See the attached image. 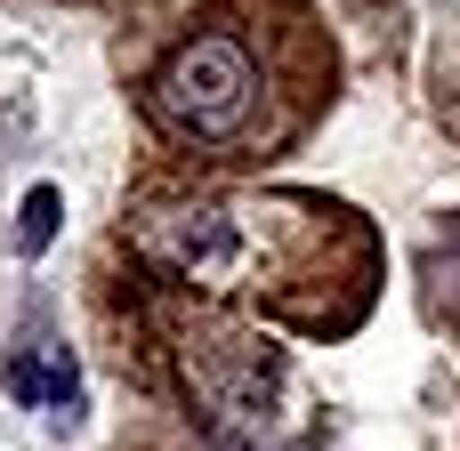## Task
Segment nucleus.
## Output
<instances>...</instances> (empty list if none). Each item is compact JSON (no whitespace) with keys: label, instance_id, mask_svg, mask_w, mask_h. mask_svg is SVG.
<instances>
[{"label":"nucleus","instance_id":"obj_1","mask_svg":"<svg viewBox=\"0 0 460 451\" xmlns=\"http://www.w3.org/2000/svg\"><path fill=\"white\" fill-rule=\"evenodd\" d=\"M251 89H259L251 48H243L234 32H194V40L154 73V121H162L170 137L218 145V137H234V129H243Z\"/></svg>","mask_w":460,"mask_h":451},{"label":"nucleus","instance_id":"obj_4","mask_svg":"<svg viewBox=\"0 0 460 451\" xmlns=\"http://www.w3.org/2000/svg\"><path fill=\"white\" fill-rule=\"evenodd\" d=\"M8 395H16V403H32V412H57V420L73 428V412H81L73 355H65V347H24V355L8 363Z\"/></svg>","mask_w":460,"mask_h":451},{"label":"nucleus","instance_id":"obj_5","mask_svg":"<svg viewBox=\"0 0 460 451\" xmlns=\"http://www.w3.org/2000/svg\"><path fill=\"white\" fill-rule=\"evenodd\" d=\"M49 234H57V186H32V194H24V226H16V242L40 250Z\"/></svg>","mask_w":460,"mask_h":451},{"label":"nucleus","instance_id":"obj_2","mask_svg":"<svg viewBox=\"0 0 460 451\" xmlns=\"http://www.w3.org/2000/svg\"><path fill=\"white\" fill-rule=\"evenodd\" d=\"M186 387H194V403H202V420L226 436V444H275L283 436V395H291V379H283V363L267 355V347H251V339H210V347H186Z\"/></svg>","mask_w":460,"mask_h":451},{"label":"nucleus","instance_id":"obj_3","mask_svg":"<svg viewBox=\"0 0 460 451\" xmlns=\"http://www.w3.org/2000/svg\"><path fill=\"white\" fill-rule=\"evenodd\" d=\"M137 250H146L154 266L186 274V282H210V274H226V266L243 258V234H234V218H218V210H170V218H154V226L137 234Z\"/></svg>","mask_w":460,"mask_h":451}]
</instances>
